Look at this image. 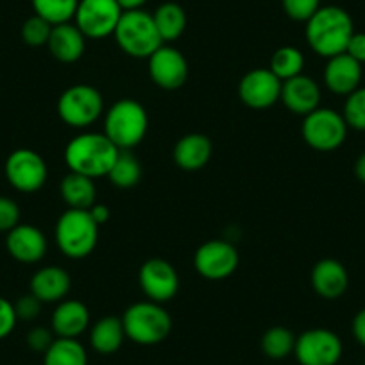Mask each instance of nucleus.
I'll list each match as a JSON object with an SVG mask.
<instances>
[{"label":"nucleus","mask_w":365,"mask_h":365,"mask_svg":"<svg viewBox=\"0 0 365 365\" xmlns=\"http://www.w3.org/2000/svg\"><path fill=\"white\" fill-rule=\"evenodd\" d=\"M353 34V20L349 13L339 6L319 8L304 29V36L312 51L326 59L344 54Z\"/></svg>","instance_id":"f257e3e1"},{"label":"nucleus","mask_w":365,"mask_h":365,"mask_svg":"<svg viewBox=\"0 0 365 365\" xmlns=\"http://www.w3.org/2000/svg\"><path fill=\"white\" fill-rule=\"evenodd\" d=\"M118 149L104 133H81L73 136L65 149V161L70 172L96 179L110 174Z\"/></svg>","instance_id":"f03ea898"},{"label":"nucleus","mask_w":365,"mask_h":365,"mask_svg":"<svg viewBox=\"0 0 365 365\" xmlns=\"http://www.w3.org/2000/svg\"><path fill=\"white\" fill-rule=\"evenodd\" d=\"M99 224L88 210H66L56 224V244L70 259H83L99 242Z\"/></svg>","instance_id":"7ed1b4c3"},{"label":"nucleus","mask_w":365,"mask_h":365,"mask_svg":"<svg viewBox=\"0 0 365 365\" xmlns=\"http://www.w3.org/2000/svg\"><path fill=\"white\" fill-rule=\"evenodd\" d=\"M125 339L140 346H156L172 331V317L154 301H140L131 304L122 315Z\"/></svg>","instance_id":"20e7f679"},{"label":"nucleus","mask_w":365,"mask_h":365,"mask_svg":"<svg viewBox=\"0 0 365 365\" xmlns=\"http://www.w3.org/2000/svg\"><path fill=\"white\" fill-rule=\"evenodd\" d=\"M113 36L122 52L136 59H149L163 45L153 15L143 9L122 13Z\"/></svg>","instance_id":"39448f33"},{"label":"nucleus","mask_w":365,"mask_h":365,"mask_svg":"<svg viewBox=\"0 0 365 365\" xmlns=\"http://www.w3.org/2000/svg\"><path fill=\"white\" fill-rule=\"evenodd\" d=\"M149 117L145 108L133 99H120L106 111L104 135L120 150H131L147 135Z\"/></svg>","instance_id":"423d86ee"},{"label":"nucleus","mask_w":365,"mask_h":365,"mask_svg":"<svg viewBox=\"0 0 365 365\" xmlns=\"http://www.w3.org/2000/svg\"><path fill=\"white\" fill-rule=\"evenodd\" d=\"M104 99L97 88L90 84H73L59 96L58 113L66 125L76 129L90 128L101 118Z\"/></svg>","instance_id":"0eeeda50"},{"label":"nucleus","mask_w":365,"mask_h":365,"mask_svg":"<svg viewBox=\"0 0 365 365\" xmlns=\"http://www.w3.org/2000/svg\"><path fill=\"white\" fill-rule=\"evenodd\" d=\"M347 129L342 113L331 108H317L304 117L303 140L312 149L329 153L342 145Z\"/></svg>","instance_id":"6e6552de"},{"label":"nucleus","mask_w":365,"mask_h":365,"mask_svg":"<svg viewBox=\"0 0 365 365\" xmlns=\"http://www.w3.org/2000/svg\"><path fill=\"white\" fill-rule=\"evenodd\" d=\"M122 13L117 0H79L73 24L86 40H103L115 33Z\"/></svg>","instance_id":"1a4fd4ad"},{"label":"nucleus","mask_w":365,"mask_h":365,"mask_svg":"<svg viewBox=\"0 0 365 365\" xmlns=\"http://www.w3.org/2000/svg\"><path fill=\"white\" fill-rule=\"evenodd\" d=\"M344 346L335 331L326 328L307 329L296 339V354L299 365H336L342 358Z\"/></svg>","instance_id":"9d476101"},{"label":"nucleus","mask_w":365,"mask_h":365,"mask_svg":"<svg viewBox=\"0 0 365 365\" xmlns=\"http://www.w3.org/2000/svg\"><path fill=\"white\" fill-rule=\"evenodd\" d=\"M6 178L15 190L33 194L43 188L47 181V163L43 158L31 149H16L6 160Z\"/></svg>","instance_id":"9b49d317"},{"label":"nucleus","mask_w":365,"mask_h":365,"mask_svg":"<svg viewBox=\"0 0 365 365\" xmlns=\"http://www.w3.org/2000/svg\"><path fill=\"white\" fill-rule=\"evenodd\" d=\"M240 256L237 247L226 240H208L195 251L194 267L202 278L219 282L237 270Z\"/></svg>","instance_id":"f8f14e48"},{"label":"nucleus","mask_w":365,"mask_h":365,"mask_svg":"<svg viewBox=\"0 0 365 365\" xmlns=\"http://www.w3.org/2000/svg\"><path fill=\"white\" fill-rule=\"evenodd\" d=\"M283 81L270 72V68H255L242 77L238 84V97L252 110H267L282 99Z\"/></svg>","instance_id":"ddd939ff"},{"label":"nucleus","mask_w":365,"mask_h":365,"mask_svg":"<svg viewBox=\"0 0 365 365\" xmlns=\"http://www.w3.org/2000/svg\"><path fill=\"white\" fill-rule=\"evenodd\" d=\"M143 294L154 303H167L174 299L179 290L178 270L163 258H150L142 265L138 274Z\"/></svg>","instance_id":"4468645a"},{"label":"nucleus","mask_w":365,"mask_h":365,"mask_svg":"<svg viewBox=\"0 0 365 365\" xmlns=\"http://www.w3.org/2000/svg\"><path fill=\"white\" fill-rule=\"evenodd\" d=\"M147 61H149V77L156 86L163 90H178L187 83V58L175 47L163 43Z\"/></svg>","instance_id":"2eb2a0df"},{"label":"nucleus","mask_w":365,"mask_h":365,"mask_svg":"<svg viewBox=\"0 0 365 365\" xmlns=\"http://www.w3.org/2000/svg\"><path fill=\"white\" fill-rule=\"evenodd\" d=\"M6 247L11 258L22 263H38L47 255V238L31 224H19L6 238Z\"/></svg>","instance_id":"dca6fc26"},{"label":"nucleus","mask_w":365,"mask_h":365,"mask_svg":"<svg viewBox=\"0 0 365 365\" xmlns=\"http://www.w3.org/2000/svg\"><path fill=\"white\" fill-rule=\"evenodd\" d=\"M279 101H283L290 113L307 117L308 113L317 110L319 104H321V88L312 77L301 73L292 79L283 81L282 99Z\"/></svg>","instance_id":"f3484780"},{"label":"nucleus","mask_w":365,"mask_h":365,"mask_svg":"<svg viewBox=\"0 0 365 365\" xmlns=\"http://www.w3.org/2000/svg\"><path fill=\"white\" fill-rule=\"evenodd\" d=\"M324 83L335 96H349L361 83V65L349 54H339L328 59L324 68Z\"/></svg>","instance_id":"a211bd4d"},{"label":"nucleus","mask_w":365,"mask_h":365,"mask_svg":"<svg viewBox=\"0 0 365 365\" xmlns=\"http://www.w3.org/2000/svg\"><path fill=\"white\" fill-rule=\"evenodd\" d=\"M310 282L317 296L333 301L344 296L349 285V276L342 263L333 258H324L314 265Z\"/></svg>","instance_id":"6ab92c4d"},{"label":"nucleus","mask_w":365,"mask_h":365,"mask_svg":"<svg viewBox=\"0 0 365 365\" xmlns=\"http://www.w3.org/2000/svg\"><path fill=\"white\" fill-rule=\"evenodd\" d=\"M90 326V310L77 299H63L51 317V329L61 339H79Z\"/></svg>","instance_id":"aec40b11"},{"label":"nucleus","mask_w":365,"mask_h":365,"mask_svg":"<svg viewBox=\"0 0 365 365\" xmlns=\"http://www.w3.org/2000/svg\"><path fill=\"white\" fill-rule=\"evenodd\" d=\"M72 289V278L65 269L48 265L36 270L31 279V294L41 303H61Z\"/></svg>","instance_id":"412c9836"},{"label":"nucleus","mask_w":365,"mask_h":365,"mask_svg":"<svg viewBox=\"0 0 365 365\" xmlns=\"http://www.w3.org/2000/svg\"><path fill=\"white\" fill-rule=\"evenodd\" d=\"M47 47L52 58L58 61L76 63L77 59L83 58L84 48H86V36L81 33L76 24H59L52 27Z\"/></svg>","instance_id":"4be33fe9"},{"label":"nucleus","mask_w":365,"mask_h":365,"mask_svg":"<svg viewBox=\"0 0 365 365\" xmlns=\"http://www.w3.org/2000/svg\"><path fill=\"white\" fill-rule=\"evenodd\" d=\"M213 145L208 136L201 133H190L178 140L174 147V161L181 170H201L212 160Z\"/></svg>","instance_id":"5701e85b"},{"label":"nucleus","mask_w":365,"mask_h":365,"mask_svg":"<svg viewBox=\"0 0 365 365\" xmlns=\"http://www.w3.org/2000/svg\"><path fill=\"white\" fill-rule=\"evenodd\" d=\"M59 192H61L63 201L70 210H90L96 205V182L88 175L70 172L61 179Z\"/></svg>","instance_id":"b1692460"},{"label":"nucleus","mask_w":365,"mask_h":365,"mask_svg":"<svg viewBox=\"0 0 365 365\" xmlns=\"http://www.w3.org/2000/svg\"><path fill=\"white\" fill-rule=\"evenodd\" d=\"M125 340V329L122 319L108 317L99 319L90 328V346L99 354H113L122 347Z\"/></svg>","instance_id":"393cba45"},{"label":"nucleus","mask_w":365,"mask_h":365,"mask_svg":"<svg viewBox=\"0 0 365 365\" xmlns=\"http://www.w3.org/2000/svg\"><path fill=\"white\" fill-rule=\"evenodd\" d=\"M156 29L163 43L175 41L187 29V13L175 2H165L153 15Z\"/></svg>","instance_id":"a878e982"},{"label":"nucleus","mask_w":365,"mask_h":365,"mask_svg":"<svg viewBox=\"0 0 365 365\" xmlns=\"http://www.w3.org/2000/svg\"><path fill=\"white\" fill-rule=\"evenodd\" d=\"M43 365H88V353L77 339L56 336L52 346L45 351Z\"/></svg>","instance_id":"bb28decb"},{"label":"nucleus","mask_w":365,"mask_h":365,"mask_svg":"<svg viewBox=\"0 0 365 365\" xmlns=\"http://www.w3.org/2000/svg\"><path fill=\"white\" fill-rule=\"evenodd\" d=\"M108 178L117 188L136 187L142 179V163L131 150H120Z\"/></svg>","instance_id":"cd10ccee"},{"label":"nucleus","mask_w":365,"mask_h":365,"mask_svg":"<svg viewBox=\"0 0 365 365\" xmlns=\"http://www.w3.org/2000/svg\"><path fill=\"white\" fill-rule=\"evenodd\" d=\"M270 72L278 79L287 81L292 79V77L301 76L304 68V56L299 48L290 47H279L278 51L274 52L272 58H270Z\"/></svg>","instance_id":"c85d7f7f"},{"label":"nucleus","mask_w":365,"mask_h":365,"mask_svg":"<svg viewBox=\"0 0 365 365\" xmlns=\"http://www.w3.org/2000/svg\"><path fill=\"white\" fill-rule=\"evenodd\" d=\"M294 347H296V335L283 326H274L262 336L263 354L272 360H283L294 353Z\"/></svg>","instance_id":"c756f323"},{"label":"nucleus","mask_w":365,"mask_h":365,"mask_svg":"<svg viewBox=\"0 0 365 365\" xmlns=\"http://www.w3.org/2000/svg\"><path fill=\"white\" fill-rule=\"evenodd\" d=\"M34 15L41 16L52 26L72 22L79 0H31Z\"/></svg>","instance_id":"7c9ffc66"},{"label":"nucleus","mask_w":365,"mask_h":365,"mask_svg":"<svg viewBox=\"0 0 365 365\" xmlns=\"http://www.w3.org/2000/svg\"><path fill=\"white\" fill-rule=\"evenodd\" d=\"M342 117L347 128L354 131H365V86L356 88L346 97Z\"/></svg>","instance_id":"2f4dec72"},{"label":"nucleus","mask_w":365,"mask_h":365,"mask_svg":"<svg viewBox=\"0 0 365 365\" xmlns=\"http://www.w3.org/2000/svg\"><path fill=\"white\" fill-rule=\"evenodd\" d=\"M52 24L43 20L41 16L33 15L27 19L22 26V40L26 41L29 47H43L48 43V38L52 33Z\"/></svg>","instance_id":"473e14b6"},{"label":"nucleus","mask_w":365,"mask_h":365,"mask_svg":"<svg viewBox=\"0 0 365 365\" xmlns=\"http://www.w3.org/2000/svg\"><path fill=\"white\" fill-rule=\"evenodd\" d=\"M287 15L296 22L307 24L321 8V0H282Z\"/></svg>","instance_id":"72a5a7b5"},{"label":"nucleus","mask_w":365,"mask_h":365,"mask_svg":"<svg viewBox=\"0 0 365 365\" xmlns=\"http://www.w3.org/2000/svg\"><path fill=\"white\" fill-rule=\"evenodd\" d=\"M20 224V208L13 199L0 195V233H9Z\"/></svg>","instance_id":"f704fd0d"},{"label":"nucleus","mask_w":365,"mask_h":365,"mask_svg":"<svg viewBox=\"0 0 365 365\" xmlns=\"http://www.w3.org/2000/svg\"><path fill=\"white\" fill-rule=\"evenodd\" d=\"M54 331L43 326H36L27 333V346L34 351V353H43L52 346L54 342Z\"/></svg>","instance_id":"c9c22d12"},{"label":"nucleus","mask_w":365,"mask_h":365,"mask_svg":"<svg viewBox=\"0 0 365 365\" xmlns=\"http://www.w3.org/2000/svg\"><path fill=\"white\" fill-rule=\"evenodd\" d=\"M41 304L43 303L36 296H33V294L20 297L15 303V312L19 321H34L40 315Z\"/></svg>","instance_id":"e433bc0d"},{"label":"nucleus","mask_w":365,"mask_h":365,"mask_svg":"<svg viewBox=\"0 0 365 365\" xmlns=\"http://www.w3.org/2000/svg\"><path fill=\"white\" fill-rule=\"evenodd\" d=\"M16 322H19V317H16L15 304L0 297V340L11 335Z\"/></svg>","instance_id":"4c0bfd02"},{"label":"nucleus","mask_w":365,"mask_h":365,"mask_svg":"<svg viewBox=\"0 0 365 365\" xmlns=\"http://www.w3.org/2000/svg\"><path fill=\"white\" fill-rule=\"evenodd\" d=\"M346 54H349L351 58L356 59L358 63H365V33H354L351 36L349 43H347Z\"/></svg>","instance_id":"58836bf2"},{"label":"nucleus","mask_w":365,"mask_h":365,"mask_svg":"<svg viewBox=\"0 0 365 365\" xmlns=\"http://www.w3.org/2000/svg\"><path fill=\"white\" fill-rule=\"evenodd\" d=\"M351 328H353V335L354 339H356V342L365 347V308H361V310L354 315L353 326H351Z\"/></svg>","instance_id":"ea45409f"},{"label":"nucleus","mask_w":365,"mask_h":365,"mask_svg":"<svg viewBox=\"0 0 365 365\" xmlns=\"http://www.w3.org/2000/svg\"><path fill=\"white\" fill-rule=\"evenodd\" d=\"M88 212L91 213V217H93V220H96L99 226H103V224H106L108 220H110V208H108L106 205H101V202H96V205L91 206Z\"/></svg>","instance_id":"a19ab883"},{"label":"nucleus","mask_w":365,"mask_h":365,"mask_svg":"<svg viewBox=\"0 0 365 365\" xmlns=\"http://www.w3.org/2000/svg\"><path fill=\"white\" fill-rule=\"evenodd\" d=\"M117 2L124 11H135V9H142L147 0H117Z\"/></svg>","instance_id":"79ce46f5"},{"label":"nucleus","mask_w":365,"mask_h":365,"mask_svg":"<svg viewBox=\"0 0 365 365\" xmlns=\"http://www.w3.org/2000/svg\"><path fill=\"white\" fill-rule=\"evenodd\" d=\"M354 174L365 185V150L358 156L356 163H354Z\"/></svg>","instance_id":"37998d69"}]
</instances>
